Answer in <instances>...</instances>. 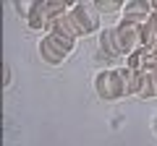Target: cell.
<instances>
[{
	"label": "cell",
	"mask_w": 157,
	"mask_h": 146,
	"mask_svg": "<svg viewBox=\"0 0 157 146\" xmlns=\"http://www.w3.org/2000/svg\"><path fill=\"white\" fill-rule=\"evenodd\" d=\"M94 89L97 94H100V99H121L123 94H128V89H126V78L123 73H121V68H110V71H100L94 78Z\"/></svg>",
	"instance_id": "6da1fadb"
},
{
	"label": "cell",
	"mask_w": 157,
	"mask_h": 146,
	"mask_svg": "<svg viewBox=\"0 0 157 146\" xmlns=\"http://www.w3.org/2000/svg\"><path fill=\"white\" fill-rule=\"evenodd\" d=\"M68 16L73 18V24H76V29L81 31V37L100 29V11H97L94 3H76V5L68 11Z\"/></svg>",
	"instance_id": "7a4b0ae2"
},
{
	"label": "cell",
	"mask_w": 157,
	"mask_h": 146,
	"mask_svg": "<svg viewBox=\"0 0 157 146\" xmlns=\"http://www.w3.org/2000/svg\"><path fill=\"white\" fill-rule=\"evenodd\" d=\"M115 42H118V50L121 55L128 57L131 52L139 50V26H131V24H118L115 26Z\"/></svg>",
	"instance_id": "3957f363"
},
{
	"label": "cell",
	"mask_w": 157,
	"mask_h": 146,
	"mask_svg": "<svg viewBox=\"0 0 157 146\" xmlns=\"http://www.w3.org/2000/svg\"><path fill=\"white\" fill-rule=\"evenodd\" d=\"M149 13H152V3H147V0H128L123 8V16H121V24L141 26V24L149 21Z\"/></svg>",
	"instance_id": "277c9868"
},
{
	"label": "cell",
	"mask_w": 157,
	"mask_h": 146,
	"mask_svg": "<svg viewBox=\"0 0 157 146\" xmlns=\"http://www.w3.org/2000/svg\"><path fill=\"white\" fill-rule=\"evenodd\" d=\"M39 55H42V60H45V63H50V65H60V63L68 57V52L52 39L50 34H47L45 39L39 42Z\"/></svg>",
	"instance_id": "5b68a950"
},
{
	"label": "cell",
	"mask_w": 157,
	"mask_h": 146,
	"mask_svg": "<svg viewBox=\"0 0 157 146\" xmlns=\"http://www.w3.org/2000/svg\"><path fill=\"white\" fill-rule=\"evenodd\" d=\"M97 50L102 52L100 55L102 60H118L121 57V50H118V42H115V26L100 31V45H97Z\"/></svg>",
	"instance_id": "8992f818"
},
{
	"label": "cell",
	"mask_w": 157,
	"mask_h": 146,
	"mask_svg": "<svg viewBox=\"0 0 157 146\" xmlns=\"http://www.w3.org/2000/svg\"><path fill=\"white\" fill-rule=\"evenodd\" d=\"M47 31H50V34H63V37H68V39H73V42L81 37V31L76 29V24H73V18L68 16V13L60 16L58 21H52L50 26H47Z\"/></svg>",
	"instance_id": "52a82bcc"
},
{
	"label": "cell",
	"mask_w": 157,
	"mask_h": 146,
	"mask_svg": "<svg viewBox=\"0 0 157 146\" xmlns=\"http://www.w3.org/2000/svg\"><path fill=\"white\" fill-rule=\"evenodd\" d=\"M26 24H29V29H32V31H42V29H45V31H47V26H50V21H47L45 0H37V5H34L32 16L26 18Z\"/></svg>",
	"instance_id": "ba28073f"
},
{
	"label": "cell",
	"mask_w": 157,
	"mask_h": 146,
	"mask_svg": "<svg viewBox=\"0 0 157 146\" xmlns=\"http://www.w3.org/2000/svg\"><path fill=\"white\" fill-rule=\"evenodd\" d=\"M76 3H66V0H45V11H47V21H58L60 16H66Z\"/></svg>",
	"instance_id": "9c48e42d"
},
{
	"label": "cell",
	"mask_w": 157,
	"mask_h": 146,
	"mask_svg": "<svg viewBox=\"0 0 157 146\" xmlns=\"http://www.w3.org/2000/svg\"><path fill=\"white\" fill-rule=\"evenodd\" d=\"M139 45L144 47V50H149V52L155 50V45H157V29L152 26L149 21L139 26Z\"/></svg>",
	"instance_id": "30bf717a"
},
{
	"label": "cell",
	"mask_w": 157,
	"mask_h": 146,
	"mask_svg": "<svg viewBox=\"0 0 157 146\" xmlns=\"http://www.w3.org/2000/svg\"><path fill=\"white\" fill-rule=\"evenodd\" d=\"M121 73H123L126 78V89H128V94H136L139 97V89H141V71H131V68H121Z\"/></svg>",
	"instance_id": "8fae6325"
},
{
	"label": "cell",
	"mask_w": 157,
	"mask_h": 146,
	"mask_svg": "<svg viewBox=\"0 0 157 146\" xmlns=\"http://www.w3.org/2000/svg\"><path fill=\"white\" fill-rule=\"evenodd\" d=\"M149 55V50H144V47H139L136 52H131L128 57H126V68H131V71H141L144 68V57Z\"/></svg>",
	"instance_id": "7c38bea8"
},
{
	"label": "cell",
	"mask_w": 157,
	"mask_h": 146,
	"mask_svg": "<svg viewBox=\"0 0 157 146\" xmlns=\"http://www.w3.org/2000/svg\"><path fill=\"white\" fill-rule=\"evenodd\" d=\"M141 99H152L155 97V84H152V73L149 71H141V89H139Z\"/></svg>",
	"instance_id": "4fadbf2b"
},
{
	"label": "cell",
	"mask_w": 157,
	"mask_h": 146,
	"mask_svg": "<svg viewBox=\"0 0 157 146\" xmlns=\"http://www.w3.org/2000/svg\"><path fill=\"white\" fill-rule=\"evenodd\" d=\"M94 5H97V11H102V13H118V11L126 8V3L123 0H94Z\"/></svg>",
	"instance_id": "5bb4252c"
},
{
	"label": "cell",
	"mask_w": 157,
	"mask_h": 146,
	"mask_svg": "<svg viewBox=\"0 0 157 146\" xmlns=\"http://www.w3.org/2000/svg\"><path fill=\"white\" fill-rule=\"evenodd\" d=\"M34 5H37V0H16V13L24 16V18H29L32 11H34Z\"/></svg>",
	"instance_id": "9a60e30c"
},
{
	"label": "cell",
	"mask_w": 157,
	"mask_h": 146,
	"mask_svg": "<svg viewBox=\"0 0 157 146\" xmlns=\"http://www.w3.org/2000/svg\"><path fill=\"white\" fill-rule=\"evenodd\" d=\"M141 71H155L157 73V52H149V55L144 57V68Z\"/></svg>",
	"instance_id": "2e32d148"
},
{
	"label": "cell",
	"mask_w": 157,
	"mask_h": 146,
	"mask_svg": "<svg viewBox=\"0 0 157 146\" xmlns=\"http://www.w3.org/2000/svg\"><path fill=\"white\" fill-rule=\"evenodd\" d=\"M3 84H11V65H3Z\"/></svg>",
	"instance_id": "e0dca14e"
},
{
	"label": "cell",
	"mask_w": 157,
	"mask_h": 146,
	"mask_svg": "<svg viewBox=\"0 0 157 146\" xmlns=\"http://www.w3.org/2000/svg\"><path fill=\"white\" fill-rule=\"evenodd\" d=\"M149 73H152V84H155V97H157V73L155 71H149Z\"/></svg>",
	"instance_id": "ac0fdd59"
},
{
	"label": "cell",
	"mask_w": 157,
	"mask_h": 146,
	"mask_svg": "<svg viewBox=\"0 0 157 146\" xmlns=\"http://www.w3.org/2000/svg\"><path fill=\"white\" fill-rule=\"evenodd\" d=\"M152 130H155V136H157V118L152 120Z\"/></svg>",
	"instance_id": "d6986e66"
},
{
	"label": "cell",
	"mask_w": 157,
	"mask_h": 146,
	"mask_svg": "<svg viewBox=\"0 0 157 146\" xmlns=\"http://www.w3.org/2000/svg\"><path fill=\"white\" fill-rule=\"evenodd\" d=\"M152 11H155V13H157V0H152Z\"/></svg>",
	"instance_id": "ffe728a7"
}]
</instances>
